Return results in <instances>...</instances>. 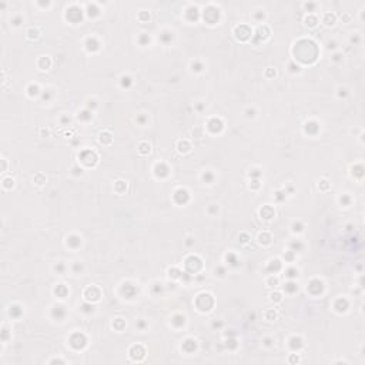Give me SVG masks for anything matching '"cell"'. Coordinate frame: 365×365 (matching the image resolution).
<instances>
[{
    "instance_id": "cell-1",
    "label": "cell",
    "mask_w": 365,
    "mask_h": 365,
    "mask_svg": "<svg viewBox=\"0 0 365 365\" xmlns=\"http://www.w3.org/2000/svg\"><path fill=\"white\" fill-rule=\"evenodd\" d=\"M87 341H86V337L83 334H74L72 338H70V345L76 349H83L86 347Z\"/></svg>"
},
{
    "instance_id": "cell-2",
    "label": "cell",
    "mask_w": 365,
    "mask_h": 365,
    "mask_svg": "<svg viewBox=\"0 0 365 365\" xmlns=\"http://www.w3.org/2000/svg\"><path fill=\"white\" fill-rule=\"evenodd\" d=\"M146 355V349L143 345H134L131 349H130V357L134 360V361H141Z\"/></svg>"
},
{
    "instance_id": "cell-3",
    "label": "cell",
    "mask_w": 365,
    "mask_h": 365,
    "mask_svg": "<svg viewBox=\"0 0 365 365\" xmlns=\"http://www.w3.org/2000/svg\"><path fill=\"white\" fill-rule=\"evenodd\" d=\"M260 214H261L265 220H270V218H273V217L275 215V211H274L270 205H265V207H262V208H261Z\"/></svg>"
},
{
    "instance_id": "cell-4",
    "label": "cell",
    "mask_w": 365,
    "mask_h": 365,
    "mask_svg": "<svg viewBox=\"0 0 365 365\" xmlns=\"http://www.w3.org/2000/svg\"><path fill=\"white\" fill-rule=\"evenodd\" d=\"M196 347H197V344H196L194 339H187V341H184V344L181 345V348H183L186 352H193V351L196 349Z\"/></svg>"
},
{
    "instance_id": "cell-5",
    "label": "cell",
    "mask_w": 365,
    "mask_h": 365,
    "mask_svg": "<svg viewBox=\"0 0 365 365\" xmlns=\"http://www.w3.org/2000/svg\"><path fill=\"white\" fill-rule=\"evenodd\" d=\"M215 125H217V130L220 131V130L223 128V121H221L220 119H213V120L208 121V128H210L213 133H215Z\"/></svg>"
},
{
    "instance_id": "cell-6",
    "label": "cell",
    "mask_w": 365,
    "mask_h": 365,
    "mask_svg": "<svg viewBox=\"0 0 365 365\" xmlns=\"http://www.w3.org/2000/svg\"><path fill=\"white\" fill-rule=\"evenodd\" d=\"M291 344V348L294 349V351H297V349H300L301 347H302V341H301V338H297V337H294V338H291V341H289Z\"/></svg>"
},
{
    "instance_id": "cell-7",
    "label": "cell",
    "mask_w": 365,
    "mask_h": 365,
    "mask_svg": "<svg viewBox=\"0 0 365 365\" xmlns=\"http://www.w3.org/2000/svg\"><path fill=\"white\" fill-rule=\"evenodd\" d=\"M54 292H56L60 298H64V297L67 295V288H66L63 284H60V285H57V288L54 289Z\"/></svg>"
},
{
    "instance_id": "cell-8",
    "label": "cell",
    "mask_w": 365,
    "mask_h": 365,
    "mask_svg": "<svg viewBox=\"0 0 365 365\" xmlns=\"http://www.w3.org/2000/svg\"><path fill=\"white\" fill-rule=\"evenodd\" d=\"M53 314L57 317V320H60V318H63V317H64L66 311L63 310V307H61V305H57V307H54V308H53Z\"/></svg>"
},
{
    "instance_id": "cell-9",
    "label": "cell",
    "mask_w": 365,
    "mask_h": 365,
    "mask_svg": "<svg viewBox=\"0 0 365 365\" xmlns=\"http://www.w3.org/2000/svg\"><path fill=\"white\" fill-rule=\"evenodd\" d=\"M171 322L174 325H177V327H183V325L186 324V318H184L183 315H175V317H173Z\"/></svg>"
},
{
    "instance_id": "cell-10",
    "label": "cell",
    "mask_w": 365,
    "mask_h": 365,
    "mask_svg": "<svg viewBox=\"0 0 365 365\" xmlns=\"http://www.w3.org/2000/svg\"><path fill=\"white\" fill-rule=\"evenodd\" d=\"M84 154H90V150H86V151H83V153H81V156H80V157H84ZM90 156H91V160H93V161H97V156H96V154H94L93 151H91V154H90ZM88 160H90V157H88V159H84L83 161H84V163H87V165H90V161H88Z\"/></svg>"
},
{
    "instance_id": "cell-11",
    "label": "cell",
    "mask_w": 365,
    "mask_h": 365,
    "mask_svg": "<svg viewBox=\"0 0 365 365\" xmlns=\"http://www.w3.org/2000/svg\"><path fill=\"white\" fill-rule=\"evenodd\" d=\"M100 141L104 143V144L111 143V136H110V133H101V134H100Z\"/></svg>"
},
{
    "instance_id": "cell-12",
    "label": "cell",
    "mask_w": 365,
    "mask_h": 365,
    "mask_svg": "<svg viewBox=\"0 0 365 365\" xmlns=\"http://www.w3.org/2000/svg\"><path fill=\"white\" fill-rule=\"evenodd\" d=\"M138 151H140L141 154H148V153H150V144L141 143V144L138 146Z\"/></svg>"
},
{
    "instance_id": "cell-13",
    "label": "cell",
    "mask_w": 365,
    "mask_h": 365,
    "mask_svg": "<svg viewBox=\"0 0 365 365\" xmlns=\"http://www.w3.org/2000/svg\"><path fill=\"white\" fill-rule=\"evenodd\" d=\"M81 240L79 237H76V235H73V237H70V238H67V244H70V245H80Z\"/></svg>"
},
{
    "instance_id": "cell-14",
    "label": "cell",
    "mask_w": 365,
    "mask_h": 365,
    "mask_svg": "<svg viewBox=\"0 0 365 365\" xmlns=\"http://www.w3.org/2000/svg\"><path fill=\"white\" fill-rule=\"evenodd\" d=\"M178 150L180 151H188L190 150V144L187 141H180L178 143Z\"/></svg>"
},
{
    "instance_id": "cell-15",
    "label": "cell",
    "mask_w": 365,
    "mask_h": 365,
    "mask_svg": "<svg viewBox=\"0 0 365 365\" xmlns=\"http://www.w3.org/2000/svg\"><path fill=\"white\" fill-rule=\"evenodd\" d=\"M260 243H261V244H270V243H271V237H270V234H267V233H265L264 235L261 234V235H260Z\"/></svg>"
},
{
    "instance_id": "cell-16",
    "label": "cell",
    "mask_w": 365,
    "mask_h": 365,
    "mask_svg": "<svg viewBox=\"0 0 365 365\" xmlns=\"http://www.w3.org/2000/svg\"><path fill=\"white\" fill-rule=\"evenodd\" d=\"M285 289H287L288 292H294V291H297V289H298V287L294 284V283H288V284L285 285Z\"/></svg>"
},
{
    "instance_id": "cell-17",
    "label": "cell",
    "mask_w": 365,
    "mask_h": 365,
    "mask_svg": "<svg viewBox=\"0 0 365 365\" xmlns=\"http://www.w3.org/2000/svg\"><path fill=\"white\" fill-rule=\"evenodd\" d=\"M213 178H214V177H213V174H211V173H208V171H205V173L203 174V180H204V181H207L208 184L213 181Z\"/></svg>"
},
{
    "instance_id": "cell-18",
    "label": "cell",
    "mask_w": 365,
    "mask_h": 365,
    "mask_svg": "<svg viewBox=\"0 0 365 365\" xmlns=\"http://www.w3.org/2000/svg\"><path fill=\"white\" fill-rule=\"evenodd\" d=\"M334 20H335L334 14H327L325 16V24H334Z\"/></svg>"
},
{
    "instance_id": "cell-19",
    "label": "cell",
    "mask_w": 365,
    "mask_h": 365,
    "mask_svg": "<svg viewBox=\"0 0 365 365\" xmlns=\"http://www.w3.org/2000/svg\"><path fill=\"white\" fill-rule=\"evenodd\" d=\"M29 37H30V39H33V37L37 39V37H39V32H37L36 29H30V30H29Z\"/></svg>"
},
{
    "instance_id": "cell-20",
    "label": "cell",
    "mask_w": 365,
    "mask_h": 365,
    "mask_svg": "<svg viewBox=\"0 0 365 365\" xmlns=\"http://www.w3.org/2000/svg\"><path fill=\"white\" fill-rule=\"evenodd\" d=\"M37 91H39V87H37V86H33V84H32V86L29 87V94H30V96H33V94L36 96Z\"/></svg>"
},
{
    "instance_id": "cell-21",
    "label": "cell",
    "mask_w": 365,
    "mask_h": 365,
    "mask_svg": "<svg viewBox=\"0 0 365 365\" xmlns=\"http://www.w3.org/2000/svg\"><path fill=\"white\" fill-rule=\"evenodd\" d=\"M161 39H163V41H168V39H173V33H170V32H164L163 33V36H161Z\"/></svg>"
},
{
    "instance_id": "cell-22",
    "label": "cell",
    "mask_w": 365,
    "mask_h": 365,
    "mask_svg": "<svg viewBox=\"0 0 365 365\" xmlns=\"http://www.w3.org/2000/svg\"><path fill=\"white\" fill-rule=\"evenodd\" d=\"M287 273H289V274H288V277H289V278H294V277H297V275H298V270H295V268H291V270H288Z\"/></svg>"
},
{
    "instance_id": "cell-23",
    "label": "cell",
    "mask_w": 365,
    "mask_h": 365,
    "mask_svg": "<svg viewBox=\"0 0 365 365\" xmlns=\"http://www.w3.org/2000/svg\"><path fill=\"white\" fill-rule=\"evenodd\" d=\"M9 183H14V181H13L11 178H7V180H4V181H3V187H4V188H9V186H10Z\"/></svg>"
},
{
    "instance_id": "cell-24",
    "label": "cell",
    "mask_w": 365,
    "mask_h": 365,
    "mask_svg": "<svg viewBox=\"0 0 365 365\" xmlns=\"http://www.w3.org/2000/svg\"><path fill=\"white\" fill-rule=\"evenodd\" d=\"M271 298H273V301H274V300H275V301H281V295H280L278 292H277V294H273Z\"/></svg>"
},
{
    "instance_id": "cell-25",
    "label": "cell",
    "mask_w": 365,
    "mask_h": 365,
    "mask_svg": "<svg viewBox=\"0 0 365 365\" xmlns=\"http://www.w3.org/2000/svg\"><path fill=\"white\" fill-rule=\"evenodd\" d=\"M339 201H341V204L344 203V204H348V201H349V198L347 197V196H344V197H341L339 198Z\"/></svg>"
},
{
    "instance_id": "cell-26",
    "label": "cell",
    "mask_w": 365,
    "mask_h": 365,
    "mask_svg": "<svg viewBox=\"0 0 365 365\" xmlns=\"http://www.w3.org/2000/svg\"><path fill=\"white\" fill-rule=\"evenodd\" d=\"M268 283H270V284H274L273 287H275V285L278 284V280H277V278H271V280H270Z\"/></svg>"
},
{
    "instance_id": "cell-27",
    "label": "cell",
    "mask_w": 365,
    "mask_h": 365,
    "mask_svg": "<svg viewBox=\"0 0 365 365\" xmlns=\"http://www.w3.org/2000/svg\"><path fill=\"white\" fill-rule=\"evenodd\" d=\"M265 345H267V347H270V345H271V339H270V338H267V339H265Z\"/></svg>"
}]
</instances>
